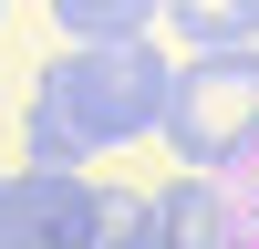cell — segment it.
Segmentation results:
<instances>
[{
	"mask_svg": "<svg viewBox=\"0 0 259 249\" xmlns=\"http://www.w3.org/2000/svg\"><path fill=\"white\" fill-rule=\"evenodd\" d=\"M166 83H177L166 42H135V52H52L21 114H41L83 166H94V156H114V145H135V135L166 124Z\"/></svg>",
	"mask_w": 259,
	"mask_h": 249,
	"instance_id": "obj_1",
	"label": "cell"
},
{
	"mask_svg": "<svg viewBox=\"0 0 259 249\" xmlns=\"http://www.w3.org/2000/svg\"><path fill=\"white\" fill-rule=\"evenodd\" d=\"M166 145H177L187 177H239L259 166V52H228V62H177L166 83Z\"/></svg>",
	"mask_w": 259,
	"mask_h": 249,
	"instance_id": "obj_2",
	"label": "cell"
},
{
	"mask_svg": "<svg viewBox=\"0 0 259 249\" xmlns=\"http://www.w3.org/2000/svg\"><path fill=\"white\" fill-rule=\"evenodd\" d=\"M94 228V177H0V249H83Z\"/></svg>",
	"mask_w": 259,
	"mask_h": 249,
	"instance_id": "obj_3",
	"label": "cell"
},
{
	"mask_svg": "<svg viewBox=\"0 0 259 249\" xmlns=\"http://www.w3.org/2000/svg\"><path fill=\"white\" fill-rule=\"evenodd\" d=\"M239 228H249V208L218 177H177L156 197V249H239Z\"/></svg>",
	"mask_w": 259,
	"mask_h": 249,
	"instance_id": "obj_4",
	"label": "cell"
},
{
	"mask_svg": "<svg viewBox=\"0 0 259 249\" xmlns=\"http://www.w3.org/2000/svg\"><path fill=\"white\" fill-rule=\"evenodd\" d=\"M156 31H177V62H228L259 52V0H177Z\"/></svg>",
	"mask_w": 259,
	"mask_h": 249,
	"instance_id": "obj_5",
	"label": "cell"
},
{
	"mask_svg": "<svg viewBox=\"0 0 259 249\" xmlns=\"http://www.w3.org/2000/svg\"><path fill=\"white\" fill-rule=\"evenodd\" d=\"M62 21V52H135V42H156L166 0H52Z\"/></svg>",
	"mask_w": 259,
	"mask_h": 249,
	"instance_id": "obj_6",
	"label": "cell"
},
{
	"mask_svg": "<svg viewBox=\"0 0 259 249\" xmlns=\"http://www.w3.org/2000/svg\"><path fill=\"white\" fill-rule=\"evenodd\" d=\"M83 249H156V187H94Z\"/></svg>",
	"mask_w": 259,
	"mask_h": 249,
	"instance_id": "obj_7",
	"label": "cell"
},
{
	"mask_svg": "<svg viewBox=\"0 0 259 249\" xmlns=\"http://www.w3.org/2000/svg\"><path fill=\"white\" fill-rule=\"evenodd\" d=\"M239 249H259V208H249V228H239Z\"/></svg>",
	"mask_w": 259,
	"mask_h": 249,
	"instance_id": "obj_8",
	"label": "cell"
}]
</instances>
